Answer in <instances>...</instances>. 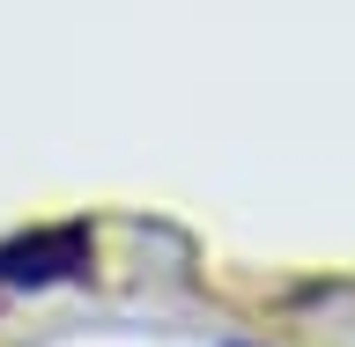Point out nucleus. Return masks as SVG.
<instances>
[{
	"label": "nucleus",
	"mask_w": 355,
	"mask_h": 347,
	"mask_svg": "<svg viewBox=\"0 0 355 347\" xmlns=\"http://www.w3.org/2000/svg\"><path fill=\"white\" fill-rule=\"evenodd\" d=\"M82 266H89L82 229H37V237L0 244V288H52V281H74Z\"/></svg>",
	"instance_id": "f257e3e1"
},
{
	"label": "nucleus",
	"mask_w": 355,
	"mask_h": 347,
	"mask_svg": "<svg viewBox=\"0 0 355 347\" xmlns=\"http://www.w3.org/2000/svg\"><path fill=\"white\" fill-rule=\"evenodd\" d=\"M230 347H259V340H230Z\"/></svg>",
	"instance_id": "f03ea898"
}]
</instances>
